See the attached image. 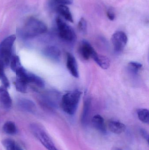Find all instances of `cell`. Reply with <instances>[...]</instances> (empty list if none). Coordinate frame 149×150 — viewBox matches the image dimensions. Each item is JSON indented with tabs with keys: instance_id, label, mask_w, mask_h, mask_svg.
Wrapping results in <instances>:
<instances>
[{
	"instance_id": "6da1fadb",
	"label": "cell",
	"mask_w": 149,
	"mask_h": 150,
	"mask_svg": "<svg viewBox=\"0 0 149 150\" xmlns=\"http://www.w3.org/2000/svg\"><path fill=\"white\" fill-rule=\"evenodd\" d=\"M47 30V26L43 22L31 17L26 20L20 32L24 38H31L45 33Z\"/></svg>"
},
{
	"instance_id": "7a4b0ae2",
	"label": "cell",
	"mask_w": 149,
	"mask_h": 150,
	"mask_svg": "<svg viewBox=\"0 0 149 150\" xmlns=\"http://www.w3.org/2000/svg\"><path fill=\"white\" fill-rule=\"evenodd\" d=\"M82 92L80 91H71L64 95L60 101L63 111L67 114L73 115L77 111Z\"/></svg>"
},
{
	"instance_id": "3957f363",
	"label": "cell",
	"mask_w": 149,
	"mask_h": 150,
	"mask_svg": "<svg viewBox=\"0 0 149 150\" xmlns=\"http://www.w3.org/2000/svg\"><path fill=\"white\" fill-rule=\"evenodd\" d=\"M16 38L15 35H10L0 44V61L5 67L9 65L10 58L13 55L12 48Z\"/></svg>"
},
{
	"instance_id": "277c9868",
	"label": "cell",
	"mask_w": 149,
	"mask_h": 150,
	"mask_svg": "<svg viewBox=\"0 0 149 150\" xmlns=\"http://www.w3.org/2000/svg\"><path fill=\"white\" fill-rule=\"evenodd\" d=\"M30 130L34 136L48 150H59L45 130L36 123L31 124Z\"/></svg>"
},
{
	"instance_id": "5b68a950",
	"label": "cell",
	"mask_w": 149,
	"mask_h": 150,
	"mask_svg": "<svg viewBox=\"0 0 149 150\" xmlns=\"http://www.w3.org/2000/svg\"><path fill=\"white\" fill-rule=\"evenodd\" d=\"M56 23L59 35L62 40L70 43H72L76 40V33L71 26L59 17H57L56 19Z\"/></svg>"
},
{
	"instance_id": "8992f818",
	"label": "cell",
	"mask_w": 149,
	"mask_h": 150,
	"mask_svg": "<svg viewBox=\"0 0 149 150\" xmlns=\"http://www.w3.org/2000/svg\"><path fill=\"white\" fill-rule=\"evenodd\" d=\"M16 73V80L15 83L16 89L17 91L25 93L27 88L28 81V72L22 66L17 67Z\"/></svg>"
},
{
	"instance_id": "52a82bcc",
	"label": "cell",
	"mask_w": 149,
	"mask_h": 150,
	"mask_svg": "<svg viewBox=\"0 0 149 150\" xmlns=\"http://www.w3.org/2000/svg\"><path fill=\"white\" fill-rule=\"evenodd\" d=\"M111 41L114 50L116 52H121L124 50L127 43V36L124 32L119 31L113 33Z\"/></svg>"
},
{
	"instance_id": "ba28073f",
	"label": "cell",
	"mask_w": 149,
	"mask_h": 150,
	"mask_svg": "<svg viewBox=\"0 0 149 150\" xmlns=\"http://www.w3.org/2000/svg\"><path fill=\"white\" fill-rule=\"evenodd\" d=\"M78 52L80 57L85 60H88L90 58L92 59L96 53L91 44L85 40L80 42L78 48Z\"/></svg>"
},
{
	"instance_id": "9c48e42d",
	"label": "cell",
	"mask_w": 149,
	"mask_h": 150,
	"mask_svg": "<svg viewBox=\"0 0 149 150\" xmlns=\"http://www.w3.org/2000/svg\"><path fill=\"white\" fill-rule=\"evenodd\" d=\"M59 93L54 91H49L46 93L42 97V101L44 105L48 107H57L59 101Z\"/></svg>"
},
{
	"instance_id": "30bf717a",
	"label": "cell",
	"mask_w": 149,
	"mask_h": 150,
	"mask_svg": "<svg viewBox=\"0 0 149 150\" xmlns=\"http://www.w3.org/2000/svg\"><path fill=\"white\" fill-rule=\"evenodd\" d=\"M66 67L69 72L74 77H79L78 63L75 57L70 53L66 54Z\"/></svg>"
},
{
	"instance_id": "8fae6325",
	"label": "cell",
	"mask_w": 149,
	"mask_h": 150,
	"mask_svg": "<svg viewBox=\"0 0 149 150\" xmlns=\"http://www.w3.org/2000/svg\"><path fill=\"white\" fill-rule=\"evenodd\" d=\"M4 86H0V104L4 109L8 110L12 106V100Z\"/></svg>"
},
{
	"instance_id": "7c38bea8",
	"label": "cell",
	"mask_w": 149,
	"mask_h": 150,
	"mask_svg": "<svg viewBox=\"0 0 149 150\" xmlns=\"http://www.w3.org/2000/svg\"><path fill=\"white\" fill-rule=\"evenodd\" d=\"M44 54L46 57L53 61H59L61 58L60 50L54 46L47 47L44 50Z\"/></svg>"
},
{
	"instance_id": "4fadbf2b",
	"label": "cell",
	"mask_w": 149,
	"mask_h": 150,
	"mask_svg": "<svg viewBox=\"0 0 149 150\" xmlns=\"http://www.w3.org/2000/svg\"><path fill=\"white\" fill-rule=\"evenodd\" d=\"M92 124L95 129L103 134H106L107 131L106 125L103 117L100 115H96L93 117L92 120Z\"/></svg>"
},
{
	"instance_id": "5bb4252c",
	"label": "cell",
	"mask_w": 149,
	"mask_h": 150,
	"mask_svg": "<svg viewBox=\"0 0 149 150\" xmlns=\"http://www.w3.org/2000/svg\"><path fill=\"white\" fill-rule=\"evenodd\" d=\"M17 105L20 109L26 112H33L36 110V106L35 103L27 99H20L17 101Z\"/></svg>"
},
{
	"instance_id": "9a60e30c",
	"label": "cell",
	"mask_w": 149,
	"mask_h": 150,
	"mask_svg": "<svg viewBox=\"0 0 149 150\" xmlns=\"http://www.w3.org/2000/svg\"><path fill=\"white\" fill-rule=\"evenodd\" d=\"M91 107V100L89 98H86L81 116V122L82 125L85 126L87 124L90 114Z\"/></svg>"
},
{
	"instance_id": "2e32d148",
	"label": "cell",
	"mask_w": 149,
	"mask_h": 150,
	"mask_svg": "<svg viewBox=\"0 0 149 150\" xmlns=\"http://www.w3.org/2000/svg\"><path fill=\"white\" fill-rule=\"evenodd\" d=\"M108 127L110 131L115 134H121L126 129L125 124L115 120H111L108 122Z\"/></svg>"
},
{
	"instance_id": "e0dca14e",
	"label": "cell",
	"mask_w": 149,
	"mask_h": 150,
	"mask_svg": "<svg viewBox=\"0 0 149 150\" xmlns=\"http://www.w3.org/2000/svg\"><path fill=\"white\" fill-rule=\"evenodd\" d=\"M92 59L102 69H107L110 67V60L105 55L98 54L96 52Z\"/></svg>"
},
{
	"instance_id": "ac0fdd59",
	"label": "cell",
	"mask_w": 149,
	"mask_h": 150,
	"mask_svg": "<svg viewBox=\"0 0 149 150\" xmlns=\"http://www.w3.org/2000/svg\"><path fill=\"white\" fill-rule=\"evenodd\" d=\"M57 10L58 13L66 20L71 23H73L72 15L69 8L66 5L59 4L57 8Z\"/></svg>"
},
{
	"instance_id": "d6986e66",
	"label": "cell",
	"mask_w": 149,
	"mask_h": 150,
	"mask_svg": "<svg viewBox=\"0 0 149 150\" xmlns=\"http://www.w3.org/2000/svg\"><path fill=\"white\" fill-rule=\"evenodd\" d=\"M28 77L29 83H33L40 88L44 87V81L38 76L31 73H28Z\"/></svg>"
},
{
	"instance_id": "ffe728a7",
	"label": "cell",
	"mask_w": 149,
	"mask_h": 150,
	"mask_svg": "<svg viewBox=\"0 0 149 150\" xmlns=\"http://www.w3.org/2000/svg\"><path fill=\"white\" fill-rule=\"evenodd\" d=\"M3 130L8 134L15 135L17 133V128L14 122L8 121L4 123L3 127Z\"/></svg>"
},
{
	"instance_id": "44dd1931",
	"label": "cell",
	"mask_w": 149,
	"mask_h": 150,
	"mask_svg": "<svg viewBox=\"0 0 149 150\" xmlns=\"http://www.w3.org/2000/svg\"><path fill=\"white\" fill-rule=\"evenodd\" d=\"M137 114L139 120L143 123H149V110L146 108H140L137 110Z\"/></svg>"
},
{
	"instance_id": "7402d4cb",
	"label": "cell",
	"mask_w": 149,
	"mask_h": 150,
	"mask_svg": "<svg viewBox=\"0 0 149 150\" xmlns=\"http://www.w3.org/2000/svg\"><path fill=\"white\" fill-rule=\"evenodd\" d=\"M143 68L142 64L135 62H130L128 64V69L132 74H136Z\"/></svg>"
},
{
	"instance_id": "603a6c76",
	"label": "cell",
	"mask_w": 149,
	"mask_h": 150,
	"mask_svg": "<svg viewBox=\"0 0 149 150\" xmlns=\"http://www.w3.org/2000/svg\"><path fill=\"white\" fill-rule=\"evenodd\" d=\"M9 64L10 65L11 70L14 72H15L17 67L21 65L19 57L13 54L10 58Z\"/></svg>"
},
{
	"instance_id": "cb8c5ba5",
	"label": "cell",
	"mask_w": 149,
	"mask_h": 150,
	"mask_svg": "<svg viewBox=\"0 0 149 150\" xmlns=\"http://www.w3.org/2000/svg\"><path fill=\"white\" fill-rule=\"evenodd\" d=\"M2 144L6 150H16L15 141L10 139H6L2 142Z\"/></svg>"
},
{
	"instance_id": "d4e9b609",
	"label": "cell",
	"mask_w": 149,
	"mask_h": 150,
	"mask_svg": "<svg viewBox=\"0 0 149 150\" xmlns=\"http://www.w3.org/2000/svg\"><path fill=\"white\" fill-rule=\"evenodd\" d=\"M78 28L80 32L82 33H86L87 30V23L86 21L84 18H81L78 23Z\"/></svg>"
},
{
	"instance_id": "484cf974",
	"label": "cell",
	"mask_w": 149,
	"mask_h": 150,
	"mask_svg": "<svg viewBox=\"0 0 149 150\" xmlns=\"http://www.w3.org/2000/svg\"><path fill=\"white\" fill-rule=\"evenodd\" d=\"M4 68L3 64L0 61V79L2 82H4L8 79L4 74Z\"/></svg>"
},
{
	"instance_id": "4316f807",
	"label": "cell",
	"mask_w": 149,
	"mask_h": 150,
	"mask_svg": "<svg viewBox=\"0 0 149 150\" xmlns=\"http://www.w3.org/2000/svg\"><path fill=\"white\" fill-rule=\"evenodd\" d=\"M107 16L108 19L111 21H113L115 19V14L111 8L108 10L107 11Z\"/></svg>"
},
{
	"instance_id": "83f0119b",
	"label": "cell",
	"mask_w": 149,
	"mask_h": 150,
	"mask_svg": "<svg viewBox=\"0 0 149 150\" xmlns=\"http://www.w3.org/2000/svg\"><path fill=\"white\" fill-rule=\"evenodd\" d=\"M141 134L142 136L145 140L147 141L148 143L149 142V134L148 133L147 130L143 129H141Z\"/></svg>"
},
{
	"instance_id": "f1b7e54d",
	"label": "cell",
	"mask_w": 149,
	"mask_h": 150,
	"mask_svg": "<svg viewBox=\"0 0 149 150\" xmlns=\"http://www.w3.org/2000/svg\"><path fill=\"white\" fill-rule=\"evenodd\" d=\"M56 2L63 5H68L72 4V0H54Z\"/></svg>"
},
{
	"instance_id": "f546056e",
	"label": "cell",
	"mask_w": 149,
	"mask_h": 150,
	"mask_svg": "<svg viewBox=\"0 0 149 150\" xmlns=\"http://www.w3.org/2000/svg\"></svg>"
}]
</instances>
